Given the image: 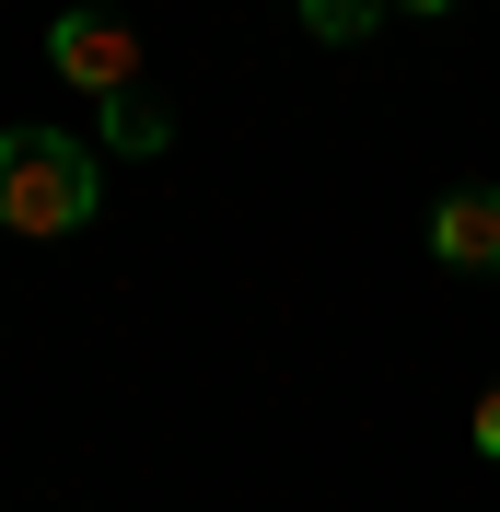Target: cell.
Masks as SVG:
<instances>
[{
  "mask_svg": "<svg viewBox=\"0 0 500 512\" xmlns=\"http://www.w3.org/2000/svg\"><path fill=\"white\" fill-rule=\"evenodd\" d=\"M94 198H105L94 140H70V128H12L0 140V222L12 233H82Z\"/></svg>",
  "mask_w": 500,
  "mask_h": 512,
  "instance_id": "cell-1",
  "label": "cell"
},
{
  "mask_svg": "<svg viewBox=\"0 0 500 512\" xmlns=\"http://www.w3.org/2000/svg\"><path fill=\"white\" fill-rule=\"evenodd\" d=\"M47 59H59L82 94H140V35H128L117 12H59V24H47Z\"/></svg>",
  "mask_w": 500,
  "mask_h": 512,
  "instance_id": "cell-2",
  "label": "cell"
},
{
  "mask_svg": "<svg viewBox=\"0 0 500 512\" xmlns=\"http://www.w3.org/2000/svg\"><path fill=\"white\" fill-rule=\"evenodd\" d=\"M431 256L442 268H466V280H489L500 268V187H454L431 210Z\"/></svg>",
  "mask_w": 500,
  "mask_h": 512,
  "instance_id": "cell-3",
  "label": "cell"
},
{
  "mask_svg": "<svg viewBox=\"0 0 500 512\" xmlns=\"http://www.w3.org/2000/svg\"><path fill=\"white\" fill-rule=\"evenodd\" d=\"M105 152H163V105H140V94H105Z\"/></svg>",
  "mask_w": 500,
  "mask_h": 512,
  "instance_id": "cell-4",
  "label": "cell"
},
{
  "mask_svg": "<svg viewBox=\"0 0 500 512\" xmlns=\"http://www.w3.org/2000/svg\"><path fill=\"white\" fill-rule=\"evenodd\" d=\"M384 12H396V0H303V24L326 35V47H349V35H373Z\"/></svg>",
  "mask_w": 500,
  "mask_h": 512,
  "instance_id": "cell-5",
  "label": "cell"
},
{
  "mask_svg": "<svg viewBox=\"0 0 500 512\" xmlns=\"http://www.w3.org/2000/svg\"><path fill=\"white\" fill-rule=\"evenodd\" d=\"M477 454H489V466H500V384H489V396H477Z\"/></svg>",
  "mask_w": 500,
  "mask_h": 512,
  "instance_id": "cell-6",
  "label": "cell"
},
{
  "mask_svg": "<svg viewBox=\"0 0 500 512\" xmlns=\"http://www.w3.org/2000/svg\"><path fill=\"white\" fill-rule=\"evenodd\" d=\"M407 12H454V0H407Z\"/></svg>",
  "mask_w": 500,
  "mask_h": 512,
  "instance_id": "cell-7",
  "label": "cell"
}]
</instances>
